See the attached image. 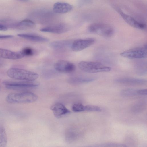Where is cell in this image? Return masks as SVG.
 Returning <instances> with one entry per match:
<instances>
[{
    "label": "cell",
    "instance_id": "obj_1",
    "mask_svg": "<svg viewBox=\"0 0 147 147\" xmlns=\"http://www.w3.org/2000/svg\"><path fill=\"white\" fill-rule=\"evenodd\" d=\"M38 98V96L35 94L25 92L10 93L7 96L6 100L11 103H29L35 102Z\"/></svg>",
    "mask_w": 147,
    "mask_h": 147
},
{
    "label": "cell",
    "instance_id": "obj_2",
    "mask_svg": "<svg viewBox=\"0 0 147 147\" xmlns=\"http://www.w3.org/2000/svg\"><path fill=\"white\" fill-rule=\"evenodd\" d=\"M7 74L11 78L26 81H34L39 77L38 74L37 73L18 68L9 69L7 71Z\"/></svg>",
    "mask_w": 147,
    "mask_h": 147
},
{
    "label": "cell",
    "instance_id": "obj_3",
    "mask_svg": "<svg viewBox=\"0 0 147 147\" xmlns=\"http://www.w3.org/2000/svg\"><path fill=\"white\" fill-rule=\"evenodd\" d=\"M78 65L81 70L90 73L109 72L111 70L110 67L99 62L82 61L79 63Z\"/></svg>",
    "mask_w": 147,
    "mask_h": 147
},
{
    "label": "cell",
    "instance_id": "obj_4",
    "mask_svg": "<svg viewBox=\"0 0 147 147\" xmlns=\"http://www.w3.org/2000/svg\"><path fill=\"white\" fill-rule=\"evenodd\" d=\"M88 29L90 32L105 37L112 36L114 32L111 26L102 23L92 24L89 26Z\"/></svg>",
    "mask_w": 147,
    "mask_h": 147
},
{
    "label": "cell",
    "instance_id": "obj_5",
    "mask_svg": "<svg viewBox=\"0 0 147 147\" xmlns=\"http://www.w3.org/2000/svg\"><path fill=\"white\" fill-rule=\"evenodd\" d=\"M3 84L7 88L13 90L33 88L37 87L40 84L38 82L26 80L21 81L5 80Z\"/></svg>",
    "mask_w": 147,
    "mask_h": 147
},
{
    "label": "cell",
    "instance_id": "obj_6",
    "mask_svg": "<svg viewBox=\"0 0 147 147\" xmlns=\"http://www.w3.org/2000/svg\"><path fill=\"white\" fill-rule=\"evenodd\" d=\"M120 55L125 58L130 59H143L147 56L146 45L143 47H136L121 52Z\"/></svg>",
    "mask_w": 147,
    "mask_h": 147
},
{
    "label": "cell",
    "instance_id": "obj_7",
    "mask_svg": "<svg viewBox=\"0 0 147 147\" xmlns=\"http://www.w3.org/2000/svg\"><path fill=\"white\" fill-rule=\"evenodd\" d=\"M70 29L69 26L64 23H58L49 25L40 29L41 31L55 34L65 32Z\"/></svg>",
    "mask_w": 147,
    "mask_h": 147
},
{
    "label": "cell",
    "instance_id": "obj_8",
    "mask_svg": "<svg viewBox=\"0 0 147 147\" xmlns=\"http://www.w3.org/2000/svg\"><path fill=\"white\" fill-rule=\"evenodd\" d=\"M95 41L93 38L77 39L73 42L71 47L74 51H80L91 45Z\"/></svg>",
    "mask_w": 147,
    "mask_h": 147
},
{
    "label": "cell",
    "instance_id": "obj_9",
    "mask_svg": "<svg viewBox=\"0 0 147 147\" xmlns=\"http://www.w3.org/2000/svg\"><path fill=\"white\" fill-rule=\"evenodd\" d=\"M54 68L57 71L62 73H70L74 71L75 66L72 63L69 61L59 60L56 62Z\"/></svg>",
    "mask_w": 147,
    "mask_h": 147
},
{
    "label": "cell",
    "instance_id": "obj_10",
    "mask_svg": "<svg viewBox=\"0 0 147 147\" xmlns=\"http://www.w3.org/2000/svg\"><path fill=\"white\" fill-rule=\"evenodd\" d=\"M123 20L131 26L139 29H144L146 27V25L144 23L140 22L131 16L126 14L119 8H115Z\"/></svg>",
    "mask_w": 147,
    "mask_h": 147
},
{
    "label": "cell",
    "instance_id": "obj_11",
    "mask_svg": "<svg viewBox=\"0 0 147 147\" xmlns=\"http://www.w3.org/2000/svg\"><path fill=\"white\" fill-rule=\"evenodd\" d=\"M55 116L57 118H61L70 113V111L62 103L56 102L50 107Z\"/></svg>",
    "mask_w": 147,
    "mask_h": 147
},
{
    "label": "cell",
    "instance_id": "obj_12",
    "mask_svg": "<svg viewBox=\"0 0 147 147\" xmlns=\"http://www.w3.org/2000/svg\"><path fill=\"white\" fill-rule=\"evenodd\" d=\"M24 57L21 51L15 52L10 50L0 48V58H4L15 60L22 58Z\"/></svg>",
    "mask_w": 147,
    "mask_h": 147
},
{
    "label": "cell",
    "instance_id": "obj_13",
    "mask_svg": "<svg viewBox=\"0 0 147 147\" xmlns=\"http://www.w3.org/2000/svg\"><path fill=\"white\" fill-rule=\"evenodd\" d=\"M73 9L71 4L66 2H58L54 3L53 10L55 13H65L70 11Z\"/></svg>",
    "mask_w": 147,
    "mask_h": 147
},
{
    "label": "cell",
    "instance_id": "obj_14",
    "mask_svg": "<svg viewBox=\"0 0 147 147\" xmlns=\"http://www.w3.org/2000/svg\"><path fill=\"white\" fill-rule=\"evenodd\" d=\"M117 83L129 85H140L145 84V79L133 78L124 77L117 78L115 80Z\"/></svg>",
    "mask_w": 147,
    "mask_h": 147
},
{
    "label": "cell",
    "instance_id": "obj_15",
    "mask_svg": "<svg viewBox=\"0 0 147 147\" xmlns=\"http://www.w3.org/2000/svg\"><path fill=\"white\" fill-rule=\"evenodd\" d=\"M17 35L19 37L35 42H44L49 41L46 38L34 34L21 33L18 34Z\"/></svg>",
    "mask_w": 147,
    "mask_h": 147
},
{
    "label": "cell",
    "instance_id": "obj_16",
    "mask_svg": "<svg viewBox=\"0 0 147 147\" xmlns=\"http://www.w3.org/2000/svg\"><path fill=\"white\" fill-rule=\"evenodd\" d=\"M35 26V24L33 21L29 19H26L19 22L15 23L12 28L24 30L33 28Z\"/></svg>",
    "mask_w": 147,
    "mask_h": 147
},
{
    "label": "cell",
    "instance_id": "obj_17",
    "mask_svg": "<svg viewBox=\"0 0 147 147\" xmlns=\"http://www.w3.org/2000/svg\"><path fill=\"white\" fill-rule=\"evenodd\" d=\"M95 79L94 78L91 77L75 76L69 78L67 81L71 84L76 85L91 82Z\"/></svg>",
    "mask_w": 147,
    "mask_h": 147
},
{
    "label": "cell",
    "instance_id": "obj_18",
    "mask_svg": "<svg viewBox=\"0 0 147 147\" xmlns=\"http://www.w3.org/2000/svg\"><path fill=\"white\" fill-rule=\"evenodd\" d=\"M73 42L70 40H63L54 41L50 43V46L52 48L60 49L71 47Z\"/></svg>",
    "mask_w": 147,
    "mask_h": 147
},
{
    "label": "cell",
    "instance_id": "obj_19",
    "mask_svg": "<svg viewBox=\"0 0 147 147\" xmlns=\"http://www.w3.org/2000/svg\"><path fill=\"white\" fill-rule=\"evenodd\" d=\"M78 136V133L76 129L72 128L68 129L65 133V138L68 143H71L74 142Z\"/></svg>",
    "mask_w": 147,
    "mask_h": 147
},
{
    "label": "cell",
    "instance_id": "obj_20",
    "mask_svg": "<svg viewBox=\"0 0 147 147\" xmlns=\"http://www.w3.org/2000/svg\"><path fill=\"white\" fill-rule=\"evenodd\" d=\"M7 143V137L5 128L0 125V147H5Z\"/></svg>",
    "mask_w": 147,
    "mask_h": 147
},
{
    "label": "cell",
    "instance_id": "obj_21",
    "mask_svg": "<svg viewBox=\"0 0 147 147\" xmlns=\"http://www.w3.org/2000/svg\"><path fill=\"white\" fill-rule=\"evenodd\" d=\"M121 95L126 97L140 95L139 89L128 88L123 89L121 92Z\"/></svg>",
    "mask_w": 147,
    "mask_h": 147
},
{
    "label": "cell",
    "instance_id": "obj_22",
    "mask_svg": "<svg viewBox=\"0 0 147 147\" xmlns=\"http://www.w3.org/2000/svg\"><path fill=\"white\" fill-rule=\"evenodd\" d=\"M127 146L125 144H122L114 143V142H107L100 143L95 144L91 146V147H125Z\"/></svg>",
    "mask_w": 147,
    "mask_h": 147
},
{
    "label": "cell",
    "instance_id": "obj_23",
    "mask_svg": "<svg viewBox=\"0 0 147 147\" xmlns=\"http://www.w3.org/2000/svg\"><path fill=\"white\" fill-rule=\"evenodd\" d=\"M101 111L100 108L97 106L87 105L84 106V111L99 112Z\"/></svg>",
    "mask_w": 147,
    "mask_h": 147
},
{
    "label": "cell",
    "instance_id": "obj_24",
    "mask_svg": "<svg viewBox=\"0 0 147 147\" xmlns=\"http://www.w3.org/2000/svg\"><path fill=\"white\" fill-rule=\"evenodd\" d=\"M84 106L82 103H77L74 104L72 106V110L75 112L84 111Z\"/></svg>",
    "mask_w": 147,
    "mask_h": 147
},
{
    "label": "cell",
    "instance_id": "obj_25",
    "mask_svg": "<svg viewBox=\"0 0 147 147\" xmlns=\"http://www.w3.org/2000/svg\"><path fill=\"white\" fill-rule=\"evenodd\" d=\"M21 51L24 57L32 56L34 53L33 49L29 47L24 48Z\"/></svg>",
    "mask_w": 147,
    "mask_h": 147
},
{
    "label": "cell",
    "instance_id": "obj_26",
    "mask_svg": "<svg viewBox=\"0 0 147 147\" xmlns=\"http://www.w3.org/2000/svg\"><path fill=\"white\" fill-rule=\"evenodd\" d=\"M143 106V105L142 104L140 103H138L134 107L133 109H134V110L135 111H138L140 110L142 108H143V107H142V106Z\"/></svg>",
    "mask_w": 147,
    "mask_h": 147
},
{
    "label": "cell",
    "instance_id": "obj_27",
    "mask_svg": "<svg viewBox=\"0 0 147 147\" xmlns=\"http://www.w3.org/2000/svg\"><path fill=\"white\" fill-rule=\"evenodd\" d=\"M13 36L11 35L0 34V39H4L12 38Z\"/></svg>",
    "mask_w": 147,
    "mask_h": 147
},
{
    "label": "cell",
    "instance_id": "obj_28",
    "mask_svg": "<svg viewBox=\"0 0 147 147\" xmlns=\"http://www.w3.org/2000/svg\"><path fill=\"white\" fill-rule=\"evenodd\" d=\"M7 28L5 26L0 24V31H6L7 30Z\"/></svg>",
    "mask_w": 147,
    "mask_h": 147
},
{
    "label": "cell",
    "instance_id": "obj_29",
    "mask_svg": "<svg viewBox=\"0 0 147 147\" xmlns=\"http://www.w3.org/2000/svg\"><path fill=\"white\" fill-rule=\"evenodd\" d=\"M5 64V62L3 60L0 59V67L3 66Z\"/></svg>",
    "mask_w": 147,
    "mask_h": 147
},
{
    "label": "cell",
    "instance_id": "obj_30",
    "mask_svg": "<svg viewBox=\"0 0 147 147\" xmlns=\"http://www.w3.org/2000/svg\"><path fill=\"white\" fill-rule=\"evenodd\" d=\"M18 1L23 2H26L28 1L29 0H18Z\"/></svg>",
    "mask_w": 147,
    "mask_h": 147
}]
</instances>
